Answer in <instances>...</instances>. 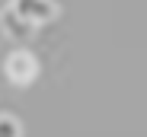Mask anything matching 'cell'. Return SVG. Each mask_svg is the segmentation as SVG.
<instances>
[{"instance_id": "3957f363", "label": "cell", "mask_w": 147, "mask_h": 137, "mask_svg": "<svg viewBox=\"0 0 147 137\" xmlns=\"http://www.w3.org/2000/svg\"><path fill=\"white\" fill-rule=\"evenodd\" d=\"M0 26H3L7 38H13V41H29V38L35 35V29H38V26H32V22H26L22 16H16L10 7L0 13Z\"/></svg>"}, {"instance_id": "277c9868", "label": "cell", "mask_w": 147, "mask_h": 137, "mask_svg": "<svg viewBox=\"0 0 147 137\" xmlns=\"http://www.w3.org/2000/svg\"><path fill=\"white\" fill-rule=\"evenodd\" d=\"M19 134H22V124L13 115L3 112V115H0V137H19Z\"/></svg>"}, {"instance_id": "7a4b0ae2", "label": "cell", "mask_w": 147, "mask_h": 137, "mask_svg": "<svg viewBox=\"0 0 147 137\" xmlns=\"http://www.w3.org/2000/svg\"><path fill=\"white\" fill-rule=\"evenodd\" d=\"M10 10L16 16H22L26 22H32V26H42V22H51L61 7L55 3V0H10Z\"/></svg>"}, {"instance_id": "6da1fadb", "label": "cell", "mask_w": 147, "mask_h": 137, "mask_svg": "<svg viewBox=\"0 0 147 137\" xmlns=\"http://www.w3.org/2000/svg\"><path fill=\"white\" fill-rule=\"evenodd\" d=\"M3 74H7V80H10L13 86H29V83L38 77V61H35L32 51L16 48V51H10L7 61H3Z\"/></svg>"}]
</instances>
